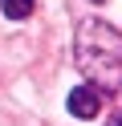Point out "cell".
I'll use <instances>...</instances> for the list:
<instances>
[{"label":"cell","instance_id":"6da1fadb","mask_svg":"<svg viewBox=\"0 0 122 126\" xmlns=\"http://www.w3.org/2000/svg\"><path fill=\"white\" fill-rule=\"evenodd\" d=\"M73 53H77V69L86 77L106 81V90L118 81V73H122V33L110 29L106 20H81Z\"/></svg>","mask_w":122,"mask_h":126},{"label":"cell","instance_id":"277c9868","mask_svg":"<svg viewBox=\"0 0 122 126\" xmlns=\"http://www.w3.org/2000/svg\"><path fill=\"white\" fill-rule=\"evenodd\" d=\"M110 126H122V114H114V118H110Z\"/></svg>","mask_w":122,"mask_h":126},{"label":"cell","instance_id":"7a4b0ae2","mask_svg":"<svg viewBox=\"0 0 122 126\" xmlns=\"http://www.w3.org/2000/svg\"><path fill=\"white\" fill-rule=\"evenodd\" d=\"M69 110H73V118H98L102 90H98V85H77V90L69 94Z\"/></svg>","mask_w":122,"mask_h":126},{"label":"cell","instance_id":"5b68a950","mask_svg":"<svg viewBox=\"0 0 122 126\" xmlns=\"http://www.w3.org/2000/svg\"><path fill=\"white\" fill-rule=\"evenodd\" d=\"M94 4H98V0H94Z\"/></svg>","mask_w":122,"mask_h":126},{"label":"cell","instance_id":"3957f363","mask_svg":"<svg viewBox=\"0 0 122 126\" xmlns=\"http://www.w3.org/2000/svg\"><path fill=\"white\" fill-rule=\"evenodd\" d=\"M33 4H37V0H0V8H4L8 20H24L33 12Z\"/></svg>","mask_w":122,"mask_h":126}]
</instances>
